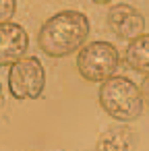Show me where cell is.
Returning <instances> with one entry per match:
<instances>
[{
    "label": "cell",
    "mask_w": 149,
    "mask_h": 151,
    "mask_svg": "<svg viewBox=\"0 0 149 151\" xmlns=\"http://www.w3.org/2000/svg\"><path fill=\"white\" fill-rule=\"evenodd\" d=\"M130 145L132 132L126 126H112L99 134L95 151H130Z\"/></svg>",
    "instance_id": "cell-7"
},
{
    "label": "cell",
    "mask_w": 149,
    "mask_h": 151,
    "mask_svg": "<svg viewBox=\"0 0 149 151\" xmlns=\"http://www.w3.org/2000/svg\"><path fill=\"white\" fill-rule=\"evenodd\" d=\"M0 101H2V83H0Z\"/></svg>",
    "instance_id": "cell-11"
},
{
    "label": "cell",
    "mask_w": 149,
    "mask_h": 151,
    "mask_svg": "<svg viewBox=\"0 0 149 151\" xmlns=\"http://www.w3.org/2000/svg\"><path fill=\"white\" fill-rule=\"evenodd\" d=\"M126 62L132 70L149 75V33H143L126 46Z\"/></svg>",
    "instance_id": "cell-8"
},
{
    "label": "cell",
    "mask_w": 149,
    "mask_h": 151,
    "mask_svg": "<svg viewBox=\"0 0 149 151\" xmlns=\"http://www.w3.org/2000/svg\"><path fill=\"white\" fill-rule=\"evenodd\" d=\"M139 91H141V99H143V106H147V108H149V75H147V77L143 79V83H141Z\"/></svg>",
    "instance_id": "cell-10"
},
{
    "label": "cell",
    "mask_w": 149,
    "mask_h": 151,
    "mask_svg": "<svg viewBox=\"0 0 149 151\" xmlns=\"http://www.w3.org/2000/svg\"><path fill=\"white\" fill-rule=\"evenodd\" d=\"M99 106L108 116L120 122L137 120L143 112V99L139 87L128 77H112L99 87Z\"/></svg>",
    "instance_id": "cell-2"
},
{
    "label": "cell",
    "mask_w": 149,
    "mask_h": 151,
    "mask_svg": "<svg viewBox=\"0 0 149 151\" xmlns=\"http://www.w3.org/2000/svg\"><path fill=\"white\" fill-rule=\"evenodd\" d=\"M120 66V54L110 42L85 44L77 56V68L89 83H104L116 75Z\"/></svg>",
    "instance_id": "cell-3"
},
{
    "label": "cell",
    "mask_w": 149,
    "mask_h": 151,
    "mask_svg": "<svg viewBox=\"0 0 149 151\" xmlns=\"http://www.w3.org/2000/svg\"><path fill=\"white\" fill-rule=\"evenodd\" d=\"M29 48V35L19 23L0 25V66H13Z\"/></svg>",
    "instance_id": "cell-6"
},
{
    "label": "cell",
    "mask_w": 149,
    "mask_h": 151,
    "mask_svg": "<svg viewBox=\"0 0 149 151\" xmlns=\"http://www.w3.org/2000/svg\"><path fill=\"white\" fill-rule=\"evenodd\" d=\"M106 21H108L110 31L118 35L120 40H135L143 35V29H145V17L141 15V11L124 2L112 4Z\"/></svg>",
    "instance_id": "cell-5"
},
{
    "label": "cell",
    "mask_w": 149,
    "mask_h": 151,
    "mask_svg": "<svg viewBox=\"0 0 149 151\" xmlns=\"http://www.w3.org/2000/svg\"><path fill=\"white\" fill-rule=\"evenodd\" d=\"M46 87V70L40 58L29 56L15 62L9 70V89L15 99H37Z\"/></svg>",
    "instance_id": "cell-4"
},
{
    "label": "cell",
    "mask_w": 149,
    "mask_h": 151,
    "mask_svg": "<svg viewBox=\"0 0 149 151\" xmlns=\"http://www.w3.org/2000/svg\"><path fill=\"white\" fill-rule=\"evenodd\" d=\"M15 11H17V2H15V0H0V25L11 23Z\"/></svg>",
    "instance_id": "cell-9"
},
{
    "label": "cell",
    "mask_w": 149,
    "mask_h": 151,
    "mask_svg": "<svg viewBox=\"0 0 149 151\" xmlns=\"http://www.w3.org/2000/svg\"><path fill=\"white\" fill-rule=\"evenodd\" d=\"M89 37V19L85 13L66 9L52 15L37 33V46L50 58H64L77 52Z\"/></svg>",
    "instance_id": "cell-1"
}]
</instances>
